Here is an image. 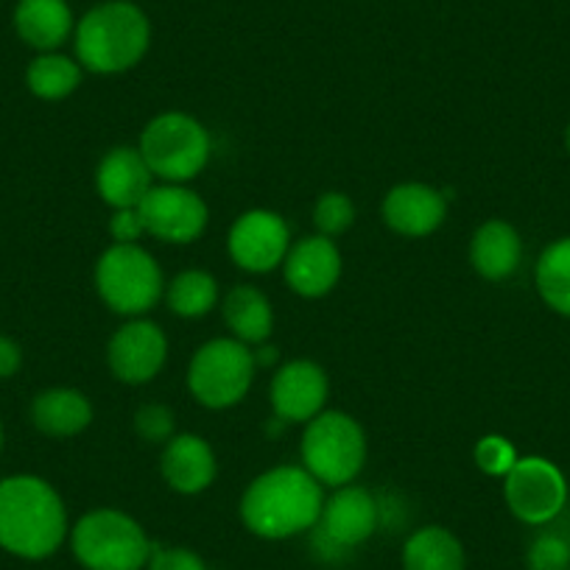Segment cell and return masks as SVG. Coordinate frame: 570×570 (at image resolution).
I'll return each instance as SVG.
<instances>
[{
	"label": "cell",
	"mask_w": 570,
	"mask_h": 570,
	"mask_svg": "<svg viewBox=\"0 0 570 570\" xmlns=\"http://www.w3.org/2000/svg\"><path fill=\"white\" fill-rule=\"evenodd\" d=\"M168 355L166 333L155 322H129L112 336L107 350L109 370L124 383H146L163 370Z\"/></svg>",
	"instance_id": "cell-13"
},
{
	"label": "cell",
	"mask_w": 570,
	"mask_h": 570,
	"mask_svg": "<svg viewBox=\"0 0 570 570\" xmlns=\"http://www.w3.org/2000/svg\"><path fill=\"white\" fill-rule=\"evenodd\" d=\"M146 570H207L205 562L190 548H163L151 546V557Z\"/></svg>",
	"instance_id": "cell-31"
},
{
	"label": "cell",
	"mask_w": 570,
	"mask_h": 570,
	"mask_svg": "<svg viewBox=\"0 0 570 570\" xmlns=\"http://www.w3.org/2000/svg\"><path fill=\"white\" fill-rule=\"evenodd\" d=\"M568 570H570V568H568Z\"/></svg>",
	"instance_id": "cell-37"
},
{
	"label": "cell",
	"mask_w": 570,
	"mask_h": 570,
	"mask_svg": "<svg viewBox=\"0 0 570 570\" xmlns=\"http://www.w3.org/2000/svg\"><path fill=\"white\" fill-rule=\"evenodd\" d=\"M518 462V453L509 445L503 436H484V440L475 445V464L484 470L487 475H503L507 479L509 470Z\"/></svg>",
	"instance_id": "cell-29"
},
{
	"label": "cell",
	"mask_w": 570,
	"mask_h": 570,
	"mask_svg": "<svg viewBox=\"0 0 570 570\" xmlns=\"http://www.w3.org/2000/svg\"><path fill=\"white\" fill-rule=\"evenodd\" d=\"M503 498L518 520L529 525H548L568 503V481L548 459H518L503 481Z\"/></svg>",
	"instance_id": "cell-10"
},
{
	"label": "cell",
	"mask_w": 570,
	"mask_h": 570,
	"mask_svg": "<svg viewBox=\"0 0 570 570\" xmlns=\"http://www.w3.org/2000/svg\"><path fill=\"white\" fill-rule=\"evenodd\" d=\"M68 537V512L48 481L9 475L0 481V548L20 559H48Z\"/></svg>",
	"instance_id": "cell-1"
},
{
	"label": "cell",
	"mask_w": 570,
	"mask_h": 570,
	"mask_svg": "<svg viewBox=\"0 0 570 570\" xmlns=\"http://www.w3.org/2000/svg\"><path fill=\"white\" fill-rule=\"evenodd\" d=\"M109 233H112V238L118 240V244H135L146 229H142V222L140 216H137L135 207H129V210L115 213V218L109 222Z\"/></svg>",
	"instance_id": "cell-32"
},
{
	"label": "cell",
	"mask_w": 570,
	"mask_h": 570,
	"mask_svg": "<svg viewBox=\"0 0 570 570\" xmlns=\"http://www.w3.org/2000/svg\"><path fill=\"white\" fill-rule=\"evenodd\" d=\"M381 523V507L364 487H336L314 525V546L325 559H338L370 540Z\"/></svg>",
	"instance_id": "cell-9"
},
{
	"label": "cell",
	"mask_w": 570,
	"mask_h": 570,
	"mask_svg": "<svg viewBox=\"0 0 570 570\" xmlns=\"http://www.w3.org/2000/svg\"><path fill=\"white\" fill-rule=\"evenodd\" d=\"M325 492L305 468H274L257 475L240 501V520L263 540H288L320 523Z\"/></svg>",
	"instance_id": "cell-2"
},
{
	"label": "cell",
	"mask_w": 570,
	"mask_h": 570,
	"mask_svg": "<svg viewBox=\"0 0 570 570\" xmlns=\"http://www.w3.org/2000/svg\"><path fill=\"white\" fill-rule=\"evenodd\" d=\"M151 546L142 525L118 509H96L70 531V548L87 570H142Z\"/></svg>",
	"instance_id": "cell-4"
},
{
	"label": "cell",
	"mask_w": 570,
	"mask_h": 570,
	"mask_svg": "<svg viewBox=\"0 0 570 570\" xmlns=\"http://www.w3.org/2000/svg\"><path fill=\"white\" fill-rule=\"evenodd\" d=\"M218 299V285L216 279L207 272H183L179 277H174V283L168 285V305L177 316L185 320H199V316L210 314L213 305Z\"/></svg>",
	"instance_id": "cell-26"
},
{
	"label": "cell",
	"mask_w": 570,
	"mask_h": 570,
	"mask_svg": "<svg viewBox=\"0 0 570 570\" xmlns=\"http://www.w3.org/2000/svg\"><path fill=\"white\" fill-rule=\"evenodd\" d=\"M292 249V235L277 213L249 210L229 229V255L246 272H272Z\"/></svg>",
	"instance_id": "cell-12"
},
{
	"label": "cell",
	"mask_w": 570,
	"mask_h": 570,
	"mask_svg": "<svg viewBox=\"0 0 570 570\" xmlns=\"http://www.w3.org/2000/svg\"><path fill=\"white\" fill-rule=\"evenodd\" d=\"M224 320L235 338L244 344H263L272 336L274 314L268 299L252 285H238L224 299Z\"/></svg>",
	"instance_id": "cell-23"
},
{
	"label": "cell",
	"mask_w": 570,
	"mask_h": 570,
	"mask_svg": "<svg viewBox=\"0 0 570 570\" xmlns=\"http://www.w3.org/2000/svg\"><path fill=\"white\" fill-rule=\"evenodd\" d=\"M366 462V436L353 416L322 411L303 436V464L320 484L344 487Z\"/></svg>",
	"instance_id": "cell-6"
},
{
	"label": "cell",
	"mask_w": 570,
	"mask_h": 570,
	"mask_svg": "<svg viewBox=\"0 0 570 570\" xmlns=\"http://www.w3.org/2000/svg\"><path fill=\"white\" fill-rule=\"evenodd\" d=\"M151 168L142 160L140 149H112L101 160L96 174L98 194L107 205H112L115 210H129L142 202V196L149 194L155 185H151Z\"/></svg>",
	"instance_id": "cell-17"
},
{
	"label": "cell",
	"mask_w": 570,
	"mask_h": 570,
	"mask_svg": "<svg viewBox=\"0 0 570 570\" xmlns=\"http://www.w3.org/2000/svg\"><path fill=\"white\" fill-rule=\"evenodd\" d=\"M445 196L420 183H405L389 190L383 199V218L389 227L409 238H422L442 227L445 222Z\"/></svg>",
	"instance_id": "cell-16"
},
{
	"label": "cell",
	"mask_w": 570,
	"mask_h": 570,
	"mask_svg": "<svg viewBox=\"0 0 570 570\" xmlns=\"http://www.w3.org/2000/svg\"><path fill=\"white\" fill-rule=\"evenodd\" d=\"M255 355L238 338L207 342L194 355L188 370V386L207 409H229L246 397L255 377Z\"/></svg>",
	"instance_id": "cell-8"
},
{
	"label": "cell",
	"mask_w": 570,
	"mask_h": 570,
	"mask_svg": "<svg viewBox=\"0 0 570 570\" xmlns=\"http://www.w3.org/2000/svg\"><path fill=\"white\" fill-rule=\"evenodd\" d=\"M520 257H523V244L512 224L487 222L475 229L470 261L484 279L498 283V279L512 277L520 266Z\"/></svg>",
	"instance_id": "cell-20"
},
{
	"label": "cell",
	"mask_w": 570,
	"mask_h": 570,
	"mask_svg": "<svg viewBox=\"0 0 570 570\" xmlns=\"http://www.w3.org/2000/svg\"><path fill=\"white\" fill-rule=\"evenodd\" d=\"M76 57L90 73H124L151 46V23L129 0H107L76 23Z\"/></svg>",
	"instance_id": "cell-3"
},
{
	"label": "cell",
	"mask_w": 570,
	"mask_h": 570,
	"mask_svg": "<svg viewBox=\"0 0 570 570\" xmlns=\"http://www.w3.org/2000/svg\"><path fill=\"white\" fill-rule=\"evenodd\" d=\"M327 400V375L314 361H292L274 375L272 405L277 420L308 422L322 414Z\"/></svg>",
	"instance_id": "cell-14"
},
{
	"label": "cell",
	"mask_w": 570,
	"mask_h": 570,
	"mask_svg": "<svg viewBox=\"0 0 570 570\" xmlns=\"http://www.w3.org/2000/svg\"><path fill=\"white\" fill-rule=\"evenodd\" d=\"M0 451H3V422H0Z\"/></svg>",
	"instance_id": "cell-35"
},
{
	"label": "cell",
	"mask_w": 570,
	"mask_h": 570,
	"mask_svg": "<svg viewBox=\"0 0 570 570\" xmlns=\"http://www.w3.org/2000/svg\"><path fill=\"white\" fill-rule=\"evenodd\" d=\"M104 303L124 316H140L163 297V272L155 257L137 244H115L96 266Z\"/></svg>",
	"instance_id": "cell-7"
},
{
	"label": "cell",
	"mask_w": 570,
	"mask_h": 570,
	"mask_svg": "<svg viewBox=\"0 0 570 570\" xmlns=\"http://www.w3.org/2000/svg\"><path fill=\"white\" fill-rule=\"evenodd\" d=\"M568 149H570V126H568Z\"/></svg>",
	"instance_id": "cell-36"
},
{
	"label": "cell",
	"mask_w": 570,
	"mask_h": 570,
	"mask_svg": "<svg viewBox=\"0 0 570 570\" xmlns=\"http://www.w3.org/2000/svg\"><path fill=\"white\" fill-rule=\"evenodd\" d=\"M537 292L548 308L570 316V238H559L537 261Z\"/></svg>",
	"instance_id": "cell-24"
},
{
	"label": "cell",
	"mask_w": 570,
	"mask_h": 570,
	"mask_svg": "<svg viewBox=\"0 0 570 570\" xmlns=\"http://www.w3.org/2000/svg\"><path fill=\"white\" fill-rule=\"evenodd\" d=\"M137 434L146 442H168L174 436V411L166 405H142L135 416Z\"/></svg>",
	"instance_id": "cell-30"
},
{
	"label": "cell",
	"mask_w": 570,
	"mask_h": 570,
	"mask_svg": "<svg viewBox=\"0 0 570 570\" xmlns=\"http://www.w3.org/2000/svg\"><path fill=\"white\" fill-rule=\"evenodd\" d=\"M163 475L171 490L196 495L216 479V456L202 436H171L163 451Z\"/></svg>",
	"instance_id": "cell-19"
},
{
	"label": "cell",
	"mask_w": 570,
	"mask_h": 570,
	"mask_svg": "<svg viewBox=\"0 0 570 570\" xmlns=\"http://www.w3.org/2000/svg\"><path fill=\"white\" fill-rule=\"evenodd\" d=\"M81 81V65L73 62L65 53H40L35 62L26 70V85L35 92L37 98H46V101H59V98H68L70 92L79 87Z\"/></svg>",
	"instance_id": "cell-25"
},
{
	"label": "cell",
	"mask_w": 570,
	"mask_h": 570,
	"mask_svg": "<svg viewBox=\"0 0 570 570\" xmlns=\"http://www.w3.org/2000/svg\"><path fill=\"white\" fill-rule=\"evenodd\" d=\"M140 155L155 177L171 185L188 183L210 160V135L190 115L166 112L146 126Z\"/></svg>",
	"instance_id": "cell-5"
},
{
	"label": "cell",
	"mask_w": 570,
	"mask_h": 570,
	"mask_svg": "<svg viewBox=\"0 0 570 570\" xmlns=\"http://www.w3.org/2000/svg\"><path fill=\"white\" fill-rule=\"evenodd\" d=\"M529 570H568L570 568V540L559 531H542L531 540L525 551Z\"/></svg>",
	"instance_id": "cell-27"
},
{
	"label": "cell",
	"mask_w": 570,
	"mask_h": 570,
	"mask_svg": "<svg viewBox=\"0 0 570 570\" xmlns=\"http://www.w3.org/2000/svg\"><path fill=\"white\" fill-rule=\"evenodd\" d=\"M285 279L299 297H325L342 277V255L325 235L297 240L285 255Z\"/></svg>",
	"instance_id": "cell-15"
},
{
	"label": "cell",
	"mask_w": 570,
	"mask_h": 570,
	"mask_svg": "<svg viewBox=\"0 0 570 570\" xmlns=\"http://www.w3.org/2000/svg\"><path fill=\"white\" fill-rule=\"evenodd\" d=\"M14 31L26 46L51 53L76 31L68 0H18Z\"/></svg>",
	"instance_id": "cell-18"
},
{
	"label": "cell",
	"mask_w": 570,
	"mask_h": 570,
	"mask_svg": "<svg viewBox=\"0 0 570 570\" xmlns=\"http://www.w3.org/2000/svg\"><path fill=\"white\" fill-rule=\"evenodd\" d=\"M142 229L168 244H190L207 227V205L183 185H160L135 207Z\"/></svg>",
	"instance_id": "cell-11"
},
{
	"label": "cell",
	"mask_w": 570,
	"mask_h": 570,
	"mask_svg": "<svg viewBox=\"0 0 570 570\" xmlns=\"http://www.w3.org/2000/svg\"><path fill=\"white\" fill-rule=\"evenodd\" d=\"M274 358H277V350H274V347H263L261 353L255 355V364H272Z\"/></svg>",
	"instance_id": "cell-34"
},
{
	"label": "cell",
	"mask_w": 570,
	"mask_h": 570,
	"mask_svg": "<svg viewBox=\"0 0 570 570\" xmlns=\"http://www.w3.org/2000/svg\"><path fill=\"white\" fill-rule=\"evenodd\" d=\"M20 366H23V350H20V344L14 338L0 333V381L18 375Z\"/></svg>",
	"instance_id": "cell-33"
},
{
	"label": "cell",
	"mask_w": 570,
	"mask_h": 570,
	"mask_svg": "<svg viewBox=\"0 0 570 570\" xmlns=\"http://www.w3.org/2000/svg\"><path fill=\"white\" fill-rule=\"evenodd\" d=\"M31 420L48 436H76L92 422V405L76 389H48L31 403Z\"/></svg>",
	"instance_id": "cell-21"
},
{
	"label": "cell",
	"mask_w": 570,
	"mask_h": 570,
	"mask_svg": "<svg viewBox=\"0 0 570 570\" xmlns=\"http://www.w3.org/2000/svg\"><path fill=\"white\" fill-rule=\"evenodd\" d=\"M405 570H468L464 546L442 525L414 531L403 546Z\"/></svg>",
	"instance_id": "cell-22"
},
{
	"label": "cell",
	"mask_w": 570,
	"mask_h": 570,
	"mask_svg": "<svg viewBox=\"0 0 570 570\" xmlns=\"http://www.w3.org/2000/svg\"><path fill=\"white\" fill-rule=\"evenodd\" d=\"M355 207L344 194H325L314 207V224L325 238L342 235L353 227Z\"/></svg>",
	"instance_id": "cell-28"
}]
</instances>
